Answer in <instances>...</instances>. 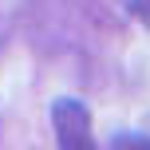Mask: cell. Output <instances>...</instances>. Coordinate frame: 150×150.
<instances>
[{
    "mask_svg": "<svg viewBox=\"0 0 150 150\" xmlns=\"http://www.w3.org/2000/svg\"><path fill=\"white\" fill-rule=\"evenodd\" d=\"M52 130L63 150H87L91 146V115L79 99H55L52 103Z\"/></svg>",
    "mask_w": 150,
    "mask_h": 150,
    "instance_id": "cell-1",
    "label": "cell"
},
{
    "mask_svg": "<svg viewBox=\"0 0 150 150\" xmlns=\"http://www.w3.org/2000/svg\"><path fill=\"white\" fill-rule=\"evenodd\" d=\"M130 12H134V20L150 28V0H130Z\"/></svg>",
    "mask_w": 150,
    "mask_h": 150,
    "instance_id": "cell-2",
    "label": "cell"
}]
</instances>
